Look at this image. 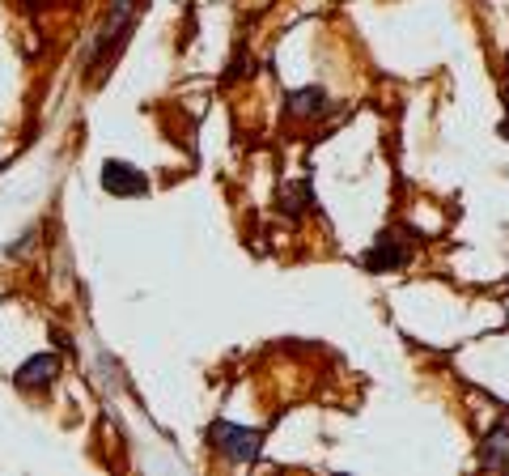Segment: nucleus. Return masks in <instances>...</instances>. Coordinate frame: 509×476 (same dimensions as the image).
Here are the masks:
<instances>
[{"label": "nucleus", "instance_id": "5", "mask_svg": "<svg viewBox=\"0 0 509 476\" xmlns=\"http://www.w3.org/2000/svg\"><path fill=\"white\" fill-rule=\"evenodd\" d=\"M56 378H60V358H56V353H34L30 361H22V370H17V387L39 392V387H51Z\"/></svg>", "mask_w": 509, "mask_h": 476}, {"label": "nucleus", "instance_id": "4", "mask_svg": "<svg viewBox=\"0 0 509 476\" xmlns=\"http://www.w3.org/2000/svg\"><path fill=\"white\" fill-rule=\"evenodd\" d=\"M102 187L111 192V196H144L149 192V179H144V170H136L132 162H107L102 166Z\"/></svg>", "mask_w": 509, "mask_h": 476}, {"label": "nucleus", "instance_id": "7", "mask_svg": "<svg viewBox=\"0 0 509 476\" xmlns=\"http://www.w3.org/2000/svg\"><path fill=\"white\" fill-rule=\"evenodd\" d=\"M289 111L293 116H323V111H332V99H327L323 85H306V90L289 94Z\"/></svg>", "mask_w": 509, "mask_h": 476}, {"label": "nucleus", "instance_id": "3", "mask_svg": "<svg viewBox=\"0 0 509 476\" xmlns=\"http://www.w3.org/2000/svg\"><path fill=\"white\" fill-rule=\"evenodd\" d=\"M369 268V273H399V268H408V247H403V238L399 234H378L374 238V247L366 251V260H361Z\"/></svg>", "mask_w": 509, "mask_h": 476}, {"label": "nucleus", "instance_id": "1", "mask_svg": "<svg viewBox=\"0 0 509 476\" xmlns=\"http://www.w3.org/2000/svg\"><path fill=\"white\" fill-rule=\"evenodd\" d=\"M136 13H141V0H119V4L111 9V17H107V26L94 34V43H90V51H85V65L98 68L115 48H124V39H127V30H132V22H136Z\"/></svg>", "mask_w": 509, "mask_h": 476}, {"label": "nucleus", "instance_id": "6", "mask_svg": "<svg viewBox=\"0 0 509 476\" xmlns=\"http://www.w3.org/2000/svg\"><path fill=\"white\" fill-rule=\"evenodd\" d=\"M479 468H496V472L509 468V409H505V417L488 429L484 446H479Z\"/></svg>", "mask_w": 509, "mask_h": 476}, {"label": "nucleus", "instance_id": "8", "mask_svg": "<svg viewBox=\"0 0 509 476\" xmlns=\"http://www.w3.org/2000/svg\"><path fill=\"white\" fill-rule=\"evenodd\" d=\"M306 200H310V187H306V183H293V187L285 192V213L298 217L306 209Z\"/></svg>", "mask_w": 509, "mask_h": 476}, {"label": "nucleus", "instance_id": "2", "mask_svg": "<svg viewBox=\"0 0 509 476\" xmlns=\"http://www.w3.org/2000/svg\"><path fill=\"white\" fill-rule=\"evenodd\" d=\"M259 429H242V426H229V421H217L212 426V446L221 451V455H229L234 463H251L254 455H259Z\"/></svg>", "mask_w": 509, "mask_h": 476}]
</instances>
